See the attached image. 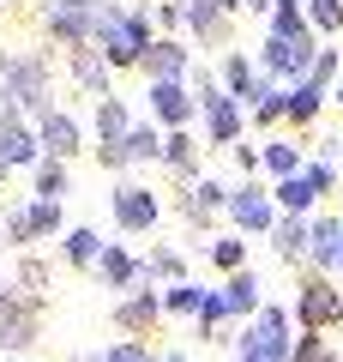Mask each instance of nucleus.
I'll list each match as a JSON object with an SVG mask.
<instances>
[{"label":"nucleus","instance_id":"obj_1","mask_svg":"<svg viewBox=\"0 0 343 362\" xmlns=\"http://www.w3.org/2000/svg\"><path fill=\"white\" fill-rule=\"evenodd\" d=\"M319 49H325V42L313 37L307 13L283 0L277 13L265 18V42H259V54H253V61H259V73H265V78H277V85H301V78H313Z\"/></svg>","mask_w":343,"mask_h":362},{"label":"nucleus","instance_id":"obj_2","mask_svg":"<svg viewBox=\"0 0 343 362\" xmlns=\"http://www.w3.org/2000/svg\"><path fill=\"white\" fill-rule=\"evenodd\" d=\"M151 42H157L151 6H114V0H102L97 18H90V49H97L114 73H127V66L139 73V61H145Z\"/></svg>","mask_w":343,"mask_h":362},{"label":"nucleus","instance_id":"obj_3","mask_svg":"<svg viewBox=\"0 0 343 362\" xmlns=\"http://www.w3.org/2000/svg\"><path fill=\"white\" fill-rule=\"evenodd\" d=\"M193 97H199V121H205V145H217V151H235L247 133V109L229 97L223 85H217V66H193L187 73Z\"/></svg>","mask_w":343,"mask_h":362},{"label":"nucleus","instance_id":"obj_4","mask_svg":"<svg viewBox=\"0 0 343 362\" xmlns=\"http://www.w3.org/2000/svg\"><path fill=\"white\" fill-rule=\"evenodd\" d=\"M289 350H295L289 302H265V308L235 332V362H289Z\"/></svg>","mask_w":343,"mask_h":362},{"label":"nucleus","instance_id":"obj_5","mask_svg":"<svg viewBox=\"0 0 343 362\" xmlns=\"http://www.w3.org/2000/svg\"><path fill=\"white\" fill-rule=\"evenodd\" d=\"M0 85L18 97V109H25V121H42L49 109H61L54 103V61L42 49H30V54H13L6 61V73H0Z\"/></svg>","mask_w":343,"mask_h":362},{"label":"nucleus","instance_id":"obj_6","mask_svg":"<svg viewBox=\"0 0 343 362\" xmlns=\"http://www.w3.org/2000/svg\"><path fill=\"white\" fill-rule=\"evenodd\" d=\"M289 314H295V332H319L325 338V332L343 326V290L331 284V278H319V272H301Z\"/></svg>","mask_w":343,"mask_h":362},{"label":"nucleus","instance_id":"obj_7","mask_svg":"<svg viewBox=\"0 0 343 362\" xmlns=\"http://www.w3.org/2000/svg\"><path fill=\"white\" fill-rule=\"evenodd\" d=\"M73 223H66V211L54 206V199H18L13 211H6V223H0V235H6V247H18V254H30L37 242H49V235H66Z\"/></svg>","mask_w":343,"mask_h":362},{"label":"nucleus","instance_id":"obj_8","mask_svg":"<svg viewBox=\"0 0 343 362\" xmlns=\"http://www.w3.org/2000/svg\"><path fill=\"white\" fill-rule=\"evenodd\" d=\"M109 218L127 235H151L157 223H163V199H157V187H145V181H114L109 187Z\"/></svg>","mask_w":343,"mask_h":362},{"label":"nucleus","instance_id":"obj_9","mask_svg":"<svg viewBox=\"0 0 343 362\" xmlns=\"http://www.w3.org/2000/svg\"><path fill=\"white\" fill-rule=\"evenodd\" d=\"M229 199H235V181H217V175H199L193 187H175V211L193 230H211L217 211L229 218Z\"/></svg>","mask_w":343,"mask_h":362},{"label":"nucleus","instance_id":"obj_10","mask_svg":"<svg viewBox=\"0 0 343 362\" xmlns=\"http://www.w3.org/2000/svg\"><path fill=\"white\" fill-rule=\"evenodd\" d=\"M277 199H271V187H259V181H235V199H229V230L235 235H271L277 230Z\"/></svg>","mask_w":343,"mask_h":362},{"label":"nucleus","instance_id":"obj_11","mask_svg":"<svg viewBox=\"0 0 343 362\" xmlns=\"http://www.w3.org/2000/svg\"><path fill=\"white\" fill-rule=\"evenodd\" d=\"M42 338V302L25 290H0V350H30Z\"/></svg>","mask_w":343,"mask_h":362},{"label":"nucleus","instance_id":"obj_12","mask_svg":"<svg viewBox=\"0 0 343 362\" xmlns=\"http://www.w3.org/2000/svg\"><path fill=\"white\" fill-rule=\"evenodd\" d=\"M235 13H241L235 0H187V42L229 54V37H235Z\"/></svg>","mask_w":343,"mask_h":362},{"label":"nucleus","instance_id":"obj_13","mask_svg":"<svg viewBox=\"0 0 343 362\" xmlns=\"http://www.w3.org/2000/svg\"><path fill=\"white\" fill-rule=\"evenodd\" d=\"M109 320H114V332H127V338H139V344H145V338L169 320V314H163V290H157V284L127 290V296L109 308Z\"/></svg>","mask_w":343,"mask_h":362},{"label":"nucleus","instance_id":"obj_14","mask_svg":"<svg viewBox=\"0 0 343 362\" xmlns=\"http://www.w3.org/2000/svg\"><path fill=\"white\" fill-rule=\"evenodd\" d=\"M145 115H151L163 133H181V127L199 121V97H193L187 78H169V85H151V90H145Z\"/></svg>","mask_w":343,"mask_h":362},{"label":"nucleus","instance_id":"obj_15","mask_svg":"<svg viewBox=\"0 0 343 362\" xmlns=\"http://www.w3.org/2000/svg\"><path fill=\"white\" fill-rule=\"evenodd\" d=\"M37 127V139H42V157H54V163H73L78 151H85V139H90V121H78L73 109H49L42 121H30Z\"/></svg>","mask_w":343,"mask_h":362},{"label":"nucleus","instance_id":"obj_16","mask_svg":"<svg viewBox=\"0 0 343 362\" xmlns=\"http://www.w3.org/2000/svg\"><path fill=\"white\" fill-rule=\"evenodd\" d=\"M139 73L151 78V85H169V78H187V73H193V42H187V37H157L151 49H145Z\"/></svg>","mask_w":343,"mask_h":362},{"label":"nucleus","instance_id":"obj_17","mask_svg":"<svg viewBox=\"0 0 343 362\" xmlns=\"http://www.w3.org/2000/svg\"><path fill=\"white\" fill-rule=\"evenodd\" d=\"M66 78H73V85H78V97H90V103L114 97V66L102 61L97 49H73V54H66Z\"/></svg>","mask_w":343,"mask_h":362},{"label":"nucleus","instance_id":"obj_18","mask_svg":"<svg viewBox=\"0 0 343 362\" xmlns=\"http://www.w3.org/2000/svg\"><path fill=\"white\" fill-rule=\"evenodd\" d=\"M97 278L109 290H139V284H151V278H145V259L133 254L127 242H109L102 247V259H97Z\"/></svg>","mask_w":343,"mask_h":362},{"label":"nucleus","instance_id":"obj_19","mask_svg":"<svg viewBox=\"0 0 343 362\" xmlns=\"http://www.w3.org/2000/svg\"><path fill=\"white\" fill-rule=\"evenodd\" d=\"M337 254H343V218L319 211L313 218V242H307V272L331 278V272H337Z\"/></svg>","mask_w":343,"mask_h":362},{"label":"nucleus","instance_id":"obj_20","mask_svg":"<svg viewBox=\"0 0 343 362\" xmlns=\"http://www.w3.org/2000/svg\"><path fill=\"white\" fill-rule=\"evenodd\" d=\"M133 127H139V115L127 109V97H102V103H90V139H97V145H121Z\"/></svg>","mask_w":343,"mask_h":362},{"label":"nucleus","instance_id":"obj_21","mask_svg":"<svg viewBox=\"0 0 343 362\" xmlns=\"http://www.w3.org/2000/svg\"><path fill=\"white\" fill-rule=\"evenodd\" d=\"M217 85L247 109V103H253V85H259V61H253V54H241V49L217 54Z\"/></svg>","mask_w":343,"mask_h":362},{"label":"nucleus","instance_id":"obj_22","mask_svg":"<svg viewBox=\"0 0 343 362\" xmlns=\"http://www.w3.org/2000/svg\"><path fill=\"white\" fill-rule=\"evenodd\" d=\"M223 308L229 320H253L259 308H265V284H259V272H235V278H223Z\"/></svg>","mask_w":343,"mask_h":362},{"label":"nucleus","instance_id":"obj_23","mask_svg":"<svg viewBox=\"0 0 343 362\" xmlns=\"http://www.w3.org/2000/svg\"><path fill=\"white\" fill-rule=\"evenodd\" d=\"M97 18V13H90ZM90 18L85 13H61V6H42V30H49V42L54 49H90Z\"/></svg>","mask_w":343,"mask_h":362},{"label":"nucleus","instance_id":"obj_24","mask_svg":"<svg viewBox=\"0 0 343 362\" xmlns=\"http://www.w3.org/2000/svg\"><path fill=\"white\" fill-rule=\"evenodd\" d=\"M259 169H265L271 181L301 175V169H307V145H301V139H277V133H271V139L259 145Z\"/></svg>","mask_w":343,"mask_h":362},{"label":"nucleus","instance_id":"obj_25","mask_svg":"<svg viewBox=\"0 0 343 362\" xmlns=\"http://www.w3.org/2000/svg\"><path fill=\"white\" fill-rule=\"evenodd\" d=\"M307 242H313V218H277L271 254H277L283 266H307Z\"/></svg>","mask_w":343,"mask_h":362},{"label":"nucleus","instance_id":"obj_26","mask_svg":"<svg viewBox=\"0 0 343 362\" xmlns=\"http://www.w3.org/2000/svg\"><path fill=\"white\" fill-rule=\"evenodd\" d=\"M331 103V85H319V78H301V85H289V127L307 133L319 127V109Z\"/></svg>","mask_w":343,"mask_h":362},{"label":"nucleus","instance_id":"obj_27","mask_svg":"<svg viewBox=\"0 0 343 362\" xmlns=\"http://www.w3.org/2000/svg\"><path fill=\"white\" fill-rule=\"evenodd\" d=\"M163 169H175L181 187H193V181H199V139H193V127L163 133Z\"/></svg>","mask_w":343,"mask_h":362},{"label":"nucleus","instance_id":"obj_28","mask_svg":"<svg viewBox=\"0 0 343 362\" xmlns=\"http://www.w3.org/2000/svg\"><path fill=\"white\" fill-rule=\"evenodd\" d=\"M73 194V163H54V157H42L37 169H30V199H61Z\"/></svg>","mask_w":343,"mask_h":362},{"label":"nucleus","instance_id":"obj_29","mask_svg":"<svg viewBox=\"0 0 343 362\" xmlns=\"http://www.w3.org/2000/svg\"><path fill=\"white\" fill-rule=\"evenodd\" d=\"M205 259H211L223 278H235V272H247V235H235V230H217L211 242H205Z\"/></svg>","mask_w":343,"mask_h":362},{"label":"nucleus","instance_id":"obj_30","mask_svg":"<svg viewBox=\"0 0 343 362\" xmlns=\"http://www.w3.org/2000/svg\"><path fill=\"white\" fill-rule=\"evenodd\" d=\"M13 290H25V296H37V302L54 290V266L37 254V247H30V254H18V266H13Z\"/></svg>","mask_w":343,"mask_h":362},{"label":"nucleus","instance_id":"obj_31","mask_svg":"<svg viewBox=\"0 0 343 362\" xmlns=\"http://www.w3.org/2000/svg\"><path fill=\"white\" fill-rule=\"evenodd\" d=\"M0 157H6V169H37L42 163V139H37V127H13V133H0Z\"/></svg>","mask_w":343,"mask_h":362},{"label":"nucleus","instance_id":"obj_32","mask_svg":"<svg viewBox=\"0 0 343 362\" xmlns=\"http://www.w3.org/2000/svg\"><path fill=\"white\" fill-rule=\"evenodd\" d=\"M102 247H109V242H102V235L90 230V223H73V230L61 235V259H66V266H90V272H97Z\"/></svg>","mask_w":343,"mask_h":362},{"label":"nucleus","instance_id":"obj_33","mask_svg":"<svg viewBox=\"0 0 343 362\" xmlns=\"http://www.w3.org/2000/svg\"><path fill=\"white\" fill-rule=\"evenodd\" d=\"M271 199H277V211H283V218H313V206H319V194L307 187V175L271 181Z\"/></svg>","mask_w":343,"mask_h":362},{"label":"nucleus","instance_id":"obj_34","mask_svg":"<svg viewBox=\"0 0 343 362\" xmlns=\"http://www.w3.org/2000/svg\"><path fill=\"white\" fill-rule=\"evenodd\" d=\"M145 278H151L157 290H163V284H187V259H181V247L157 242L151 254H145Z\"/></svg>","mask_w":343,"mask_h":362},{"label":"nucleus","instance_id":"obj_35","mask_svg":"<svg viewBox=\"0 0 343 362\" xmlns=\"http://www.w3.org/2000/svg\"><path fill=\"white\" fill-rule=\"evenodd\" d=\"M127 157H133V163H163V127H157L151 115L127 133Z\"/></svg>","mask_w":343,"mask_h":362},{"label":"nucleus","instance_id":"obj_36","mask_svg":"<svg viewBox=\"0 0 343 362\" xmlns=\"http://www.w3.org/2000/svg\"><path fill=\"white\" fill-rule=\"evenodd\" d=\"M199 308H205V284H163V314L175 320V314H187V320H199Z\"/></svg>","mask_w":343,"mask_h":362},{"label":"nucleus","instance_id":"obj_37","mask_svg":"<svg viewBox=\"0 0 343 362\" xmlns=\"http://www.w3.org/2000/svg\"><path fill=\"white\" fill-rule=\"evenodd\" d=\"M301 13H307V25H313V37H343V0H307V6H301Z\"/></svg>","mask_w":343,"mask_h":362},{"label":"nucleus","instance_id":"obj_38","mask_svg":"<svg viewBox=\"0 0 343 362\" xmlns=\"http://www.w3.org/2000/svg\"><path fill=\"white\" fill-rule=\"evenodd\" d=\"M151 25H157V37H187V0H157Z\"/></svg>","mask_w":343,"mask_h":362},{"label":"nucleus","instance_id":"obj_39","mask_svg":"<svg viewBox=\"0 0 343 362\" xmlns=\"http://www.w3.org/2000/svg\"><path fill=\"white\" fill-rule=\"evenodd\" d=\"M102 362H163V350L139 344V338H114V344H109V356H102Z\"/></svg>","mask_w":343,"mask_h":362},{"label":"nucleus","instance_id":"obj_40","mask_svg":"<svg viewBox=\"0 0 343 362\" xmlns=\"http://www.w3.org/2000/svg\"><path fill=\"white\" fill-rule=\"evenodd\" d=\"M313 78H319V85H337V78H343V49H331V42H325L319 61H313Z\"/></svg>","mask_w":343,"mask_h":362},{"label":"nucleus","instance_id":"obj_41","mask_svg":"<svg viewBox=\"0 0 343 362\" xmlns=\"http://www.w3.org/2000/svg\"><path fill=\"white\" fill-rule=\"evenodd\" d=\"M301 175H307V187H313L319 199H325L331 187H337V163H313V157H307V169H301Z\"/></svg>","mask_w":343,"mask_h":362},{"label":"nucleus","instance_id":"obj_42","mask_svg":"<svg viewBox=\"0 0 343 362\" xmlns=\"http://www.w3.org/2000/svg\"><path fill=\"white\" fill-rule=\"evenodd\" d=\"M325 338H319V332H295V350H289V362H319V356H325Z\"/></svg>","mask_w":343,"mask_h":362},{"label":"nucleus","instance_id":"obj_43","mask_svg":"<svg viewBox=\"0 0 343 362\" xmlns=\"http://www.w3.org/2000/svg\"><path fill=\"white\" fill-rule=\"evenodd\" d=\"M97 163H102V169H114V175H127V169H133L127 139H121V145H97Z\"/></svg>","mask_w":343,"mask_h":362},{"label":"nucleus","instance_id":"obj_44","mask_svg":"<svg viewBox=\"0 0 343 362\" xmlns=\"http://www.w3.org/2000/svg\"><path fill=\"white\" fill-rule=\"evenodd\" d=\"M307 157H313V163H337V157H343V139H337V133H319V139L307 145Z\"/></svg>","mask_w":343,"mask_h":362},{"label":"nucleus","instance_id":"obj_45","mask_svg":"<svg viewBox=\"0 0 343 362\" xmlns=\"http://www.w3.org/2000/svg\"><path fill=\"white\" fill-rule=\"evenodd\" d=\"M13 127H25V109H18V97L6 85H0V133H13Z\"/></svg>","mask_w":343,"mask_h":362},{"label":"nucleus","instance_id":"obj_46","mask_svg":"<svg viewBox=\"0 0 343 362\" xmlns=\"http://www.w3.org/2000/svg\"><path fill=\"white\" fill-rule=\"evenodd\" d=\"M229 157H235V169H241L247 181L259 175V145H235V151H229Z\"/></svg>","mask_w":343,"mask_h":362},{"label":"nucleus","instance_id":"obj_47","mask_svg":"<svg viewBox=\"0 0 343 362\" xmlns=\"http://www.w3.org/2000/svg\"><path fill=\"white\" fill-rule=\"evenodd\" d=\"M49 6H61V13H85V18H90L102 0H49Z\"/></svg>","mask_w":343,"mask_h":362},{"label":"nucleus","instance_id":"obj_48","mask_svg":"<svg viewBox=\"0 0 343 362\" xmlns=\"http://www.w3.org/2000/svg\"><path fill=\"white\" fill-rule=\"evenodd\" d=\"M109 350H73V362H102Z\"/></svg>","mask_w":343,"mask_h":362},{"label":"nucleus","instance_id":"obj_49","mask_svg":"<svg viewBox=\"0 0 343 362\" xmlns=\"http://www.w3.org/2000/svg\"><path fill=\"white\" fill-rule=\"evenodd\" d=\"M163 362H193V356H187V350H163Z\"/></svg>","mask_w":343,"mask_h":362},{"label":"nucleus","instance_id":"obj_50","mask_svg":"<svg viewBox=\"0 0 343 362\" xmlns=\"http://www.w3.org/2000/svg\"><path fill=\"white\" fill-rule=\"evenodd\" d=\"M331 103H337V109H343V78H337V85H331Z\"/></svg>","mask_w":343,"mask_h":362},{"label":"nucleus","instance_id":"obj_51","mask_svg":"<svg viewBox=\"0 0 343 362\" xmlns=\"http://www.w3.org/2000/svg\"><path fill=\"white\" fill-rule=\"evenodd\" d=\"M319 362H343V356H337V350H325V356H319Z\"/></svg>","mask_w":343,"mask_h":362},{"label":"nucleus","instance_id":"obj_52","mask_svg":"<svg viewBox=\"0 0 343 362\" xmlns=\"http://www.w3.org/2000/svg\"><path fill=\"white\" fill-rule=\"evenodd\" d=\"M114 6H145V0H114Z\"/></svg>","mask_w":343,"mask_h":362},{"label":"nucleus","instance_id":"obj_53","mask_svg":"<svg viewBox=\"0 0 343 362\" xmlns=\"http://www.w3.org/2000/svg\"><path fill=\"white\" fill-rule=\"evenodd\" d=\"M0 259H6V235H0Z\"/></svg>","mask_w":343,"mask_h":362},{"label":"nucleus","instance_id":"obj_54","mask_svg":"<svg viewBox=\"0 0 343 362\" xmlns=\"http://www.w3.org/2000/svg\"><path fill=\"white\" fill-rule=\"evenodd\" d=\"M337 272H343V254H337Z\"/></svg>","mask_w":343,"mask_h":362}]
</instances>
